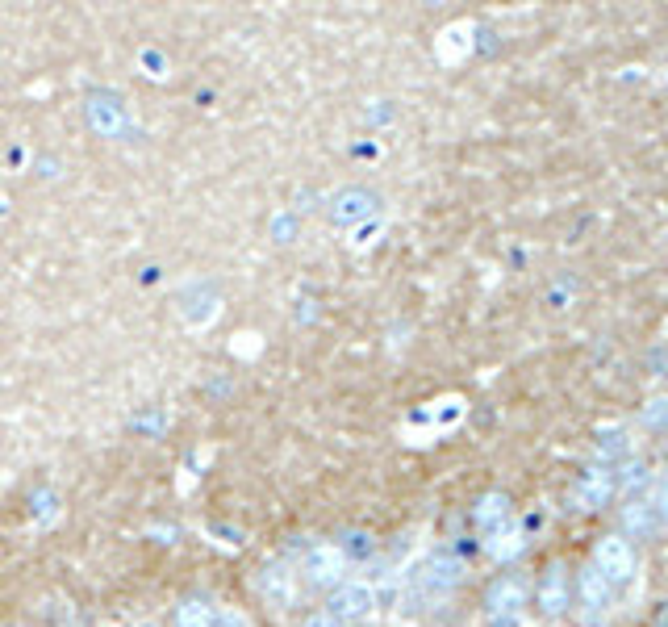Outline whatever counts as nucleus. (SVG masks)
I'll list each match as a JSON object with an SVG mask.
<instances>
[{
    "instance_id": "423d86ee",
    "label": "nucleus",
    "mask_w": 668,
    "mask_h": 627,
    "mask_svg": "<svg viewBox=\"0 0 668 627\" xmlns=\"http://www.w3.org/2000/svg\"><path fill=\"white\" fill-rule=\"evenodd\" d=\"M618 490L614 481V469L610 464H589V469L577 477V490H572V498H577L581 510H602Z\"/></svg>"
},
{
    "instance_id": "f03ea898",
    "label": "nucleus",
    "mask_w": 668,
    "mask_h": 627,
    "mask_svg": "<svg viewBox=\"0 0 668 627\" xmlns=\"http://www.w3.org/2000/svg\"><path fill=\"white\" fill-rule=\"evenodd\" d=\"M522 607H527V582L522 577H497L485 594L489 627H518Z\"/></svg>"
},
{
    "instance_id": "412c9836",
    "label": "nucleus",
    "mask_w": 668,
    "mask_h": 627,
    "mask_svg": "<svg viewBox=\"0 0 668 627\" xmlns=\"http://www.w3.org/2000/svg\"><path fill=\"white\" fill-rule=\"evenodd\" d=\"M213 627H251L247 615H238V611H222L218 619H213Z\"/></svg>"
},
{
    "instance_id": "6e6552de",
    "label": "nucleus",
    "mask_w": 668,
    "mask_h": 627,
    "mask_svg": "<svg viewBox=\"0 0 668 627\" xmlns=\"http://www.w3.org/2000/svg\"><path fill=\"white\" fill-rule=\"evenodd\" d=\"M577 590H581V602H585V619L589 623H602L614 607V586L598 573V565H585L581 577H577Z\"/></svg>"
},
{
    "instance_id": "9d476101",
    "label": "nucleus",
    "mask_w": 668,
    "mask_h": 627,
    "mask_svg": "<svg viewBox=\"0 0 668 627\" xmlns=\"http://www.w3.org/2000/svg\"><path fill=\"white\" fill-rule=\"evenodd\" d=\"M376 607V594H372V586H364V582H343V586H334V598H330V615H339L343 623L351 619H364L368 611Z\"/></svg>"
},
{
    "instance_id": "7ed1b4c3",
    "label": "nucleus",
    "mask_w": 668,
    "mask_h": 627,
    "mask_svg": "<svg viewBox=\"0 0 668 627\" xmlns=\"http://www.w3.org/2000/svg\"><path fill=\"white\" fill-rule=\"evenodd\" d=\"M593 565L610 586H627L635 577V548L623 536H602L593 544Z\"/></svg>"
},
{
    "instance_id": "dca6fc26",
    "label": "nucleus",
    "mask_w": 668,
    "mask_h": 627,
    "mask_svg": "<svg viewBox=\"0 0 668 627\" xmlns=\"http://www.w3.org/2000/svg\"><path fill=\"white\" fill-rule=\"evenodd\" d=\"M639 423L648 431H656V435H668V398H652L648 406H643Z\"/></svg>"
},
{
    "instance_id": "f8f14e48",
    "label": "nucleus",
    "mask_w": 668,
    "mask_h": 627,
    "mask_svg": "<svg viewBox=\"0 0 668 627\" xmlns=\"http://www.w3.org/2000/svg\"><path fill=\"white\" fill-rule=\"evenodd\" d=\"M472 519H476V527H481L485 536H493V531H501L510 523V498L506 494H485L481 502H476Z\"/></svg>"
},
{
    "instance_id": "2eb2a0df",
    "label": "nucleus",
    "mask_w": 668,
    "mask_h": 627,
    "mask_svg": "<svg viewBox=\"0 0 668 627\" xmlns=\"http://www.w3.org/2000/svg\"><path fill=\"white\" fill-rule=\"evenodd\" d=\"M339 552L347 556V561H368V556L376 552V544H372L368 531H347L343 544H339Z\"/></svg>"
},
{
    "instance_id": "4be33fe9",
    "label": "nucleus",
    "mask_w": 668,
    "mask_h": 627,
    "mask_svg": "<svg viewBox=\"0 0 668 627\" xmlns=\"http://www.w3.org/2000/svg\"><path fill=\"white\" fill-rule=\"evenodd\" d=\"M351 627H360V623H351Z\"/></svg>"
},
{
    "instance_id": "ddd939ff",
    "label": "nucleus",
    "mask_w": 668,
    "mask_h": 627,
    "mask_svg": "<svg viewBox=\"0 0 668 627\" xmlns=\"http://www.w3.org/2000/svg\"><path fill=\"white\" fill-rule=\"evenodd\" d=\"M213 619H218V611H213L209 598H184L176 615H172V627H213Z\"/></svg>"
},
{
    "instance_id": "20e7f679",
    "label": "nucleus",
    "mask_w": 668,
    "mask_h": 627,
    "mask_svg": "<svg viewBox=\"0 0 668 627\" xmlns=\"http://www.w3.org/2000/svg\"><path fill=\"white\" fill-rule=\"evenodd\" d=\"M568 598H572V582H568V569L564 561H552L543 573H539V586H535V607L543 619H560L568 611Z\"/></svg>"
},
{
    "instance_id": "39448f33",
    "label": "nucleus",
    "mask_w": 668,
    "mask_h": 627,
    "mask_svg": "<svg viewBox=\"0 0 668 627\" xmlns=\"http://www.w3.org/2000/svg\"><path fill=\"white\" fill-rule=\"evenodd\" d=\"M301 573H305L314 586H343L347 556L339 552V544H314V548H305Z\"/></svg>"
},
{
    "instance_id": "f3484780",
    "label": "nucleus",
    "mask_w": 668,
    "mask_h": 627,
    "mask_svg": "<svg viewBox=\"0 0 668 627\" xmlns=\"http://www.w3.org/2000/svg\"><path fill=\"white\" fill-rule=\"evenodd\" d=\"M598 456H602V464H610V469H614V460L627 456V435L623 431H606L602 444H598Z\"/></svg>"
},
{
    "instance_id": "4468645a",
    "label": "nucleus",
    "mask_w": 668,
    "mask_h": 627,
    "mask_svg": "<svg viewBox=\"0 0 668 627\" xmlns=\"http://www.w3.org/2000/svg\"><path fill=\"white\" fill-rule=\"evenodd\" d=\"M489 552L501 556V561H510L514 552H522V531H518L514 523H506L501 531H493V536H489Z\"/></svg>"
},
{
    "instance_id": "a211bd4d",
    "label": "nucleus",
    "mask_w": 668,
    "mask_h": 627,
    "mask_svg": "<svg viewBox=\"0 0 668 627\" xmlns=\"http://www.w3.org/2000/svg\"><path fill=\"white\" fill-rule=\"evenodd\" d=\"M614 481H623V485H639V481H648V469H643L639 460H635V464L627 460V464H623V473H614Z\"/></svg>"
},
{
    "instance_id": "1a4fd4ad",
    "label": "nucleus",
    "mask_w": 668,
    "mask_h": 627,
    "mask_svg": "<svg viewBox=\"0 0 668 627\" xmlns=\"http://www.w3.org/2000/svg\"><path fill=\"white\" fill-rule=\"evenodd\" d=\"M380 209V197L372 189H343L330 197V218L339 226H360Z\"/></svg>"
},
{
    "instance_id": "6ab92c4d",
    "label": "nucleus",
    "mask_w": 668,
    "mask_h": 627,
    "mask_svg": "<svg viewBox=\"0 0 668 627\" xmlns=\"http://www.w3.org/2000/svg\"><path fill=\"white\" fill-rule=\"evenodd\" d=\"M652 506L660 510V523H668V477L656 481V490H652Z\"/></svg>"
},
{
    "instance_id": "0eeeda50",
    "label": "nucleus",
    "mask_w": 668,
    "mask_h": 627,
    "mask_svg": "<svg viewBox=\"0 0 668 627\" xmlns=\"http://www.w3.org/2000/svg\"><path fill=\"white\" fill-rule=\"evenodd\" d=\"M255 594L268 602L272 611H284L297 602V573L289 565H268L264 573L255 577Z\"/></svg>"
},
{
    "instance_id": "f257e3e1",
    "label": "nucleus",
    "mask_w": 668,
    "mask_h": 627,
    "mask_svg": "<svg viewBox=\"0 0 668 627\" xmlns=\"http://www.w3.org/2000/svg\"><path fill=\"white\" fill-rule=\"evenodd\" d=\"M464 582V561L456 552H431L410 577V598L418 607H435Z\"/></svg>"
},
{
    "instance_id": "9b49d317",
    "label": "nucleus",
    "mask_w": 668,
    "mask_h": 627,
    "mask_svg": "<svg viewBox=\"0 0 668 627\" xmlns=\"http://www.w3.org/2000/svg\"><path fill=\"white\" fill-rule=\"evenodd\" d=\"M660 510L652 506V498H643V494H635L627 506H623V531L631 540H652V536H660Z\"/></svg>"
},
{
    "instance_id": "aec40b11",
    "label": "nucleus",
    "mask_w": 668,
    "mask_h": 627,
    "mask_svg": "<svg viewBox=\"0 0 668 627\" xmlns=\"http://www.w3.org/2000/svg\"><path fill=\"white\" fill-rule=\"evenodd\" d=\"M305 627H347L339 615H330V611H318V615H309Z\"/></svg>"
}]
</instances>
